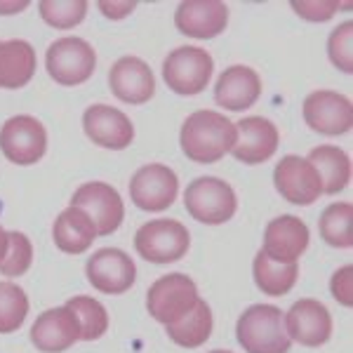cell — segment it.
<instances>
[{"label":"cell","instance_id":"obj_1","mask_svg":"<svg viewBox=\"0 0 353 353\" xmlns=\"http://www.w3.org/2000/svg\"><path fill=\"white\" fill-rule=\"evenodd\" d=\"M238 139V130L224 113L196 111L181 125V151L198 165H212L231 153Z\"/></svg>","mask_w":353,"mask_h":353},{"label":"cell","instance_id":"obj_2","mask_svg":"<svg viewBox=\"0 0 353 353\" xmlns=\"http://www.w3.org/2000/svg\"><path fill=\"white\" fill-rule=\"evenodd\" d=\"M238 344L245 353H290L285 316L273 304H254L238 318Z\"/></svg>","mask_w":353,"mask_h":353},{"label":"cell","instance_id":"obj_3","mask_svg":"<svg viewBox=\"0 0 353 353\" xmlns=\"http://www.w3.org/2000/svg\"><path fill=\"white\" fill-rule=\"evenodd\" d=\"M186 212L196 221L208 226L226 224L238 208L236 191L219 176H198L184 191Z\"/></svg>","mask_w":353,"mask_h":353},{"label":"cell","instance_id":"obj_4","mask_svg":"<svg viewBox=\"0 0 353 353\" xmlns=\"http://www.w3.org/2000/svg\"><path fill=\"white\" fill-rule=\"evenodd\" d=\"M191 248V233L176 219L146 221L134 236V250L151 264H172L184 259Z\"/></svg>","mask_w":353,"mask_h":353},{"label":"cell","instance_id":"obj_5","mask_svg":"<svg viewBox=\"0 0 353 353\" xmlns=\"http://www.w3.org/2000/svg\"><path fill=\"white\" fill-rule=\"evenodd\" d=\"M97 66V52L94 48L83 38L66 36L54 41L48 48L45 54V68L54 83L73 88L90 81Z\"/></svg>","mask_w":353,"mask_h":353},{"label":"cell","instance_id":"obj_6","mask_svg":"<svg viewBox=\"0 0 353 353\" xmlns=\"http://www.w3.org/2000/svg\"><path fill=\"white\" fill-rule=\"evenodd\" d=\"M214 71V61L210 52L201 48H176L163 61V78L168 88L176 94H198L208 88Z\"/></svg>","mask_w":353,"mask_h":353},{"label":"cell","instance_id":"obj_7","mask_svg":"<svg viewBox=\"0 0 353 353\" xmlns=\"http://www.w3.org/2000/svg\"><path fill=\"white\" fill-rule=\"evenodd\" d=\"M198 297V288L184 273H170V276L158 278L146 292V309L158 323L170 325L176 323L181 316H186Z\"/></svg>","mask_w":353,"mask_h":353},{"label":"cell","instance_id":"obj_8","mask_svg":"<svg viewBox=\"0 0 353 353\" xmlns=\"http://www.w3.org/2000/svg\"><path fill=\"white\" fill-rule=\"evenodd\" d=\"M0 151L14 165H36L48 151V132L33 116H12L0 128Z\"/></svg>","mask_w":353,"mask_h":353},{"label":"cell","instance_id":"obj_9","mask_svg":"<svg viewBox=\"0 0 353 353\" xmlns=\"http://www.w3.org/2000/svg\"><path fill=\"white\" fill-rule=\"evenodd\" d=\"M176 193H179V179L174 170L161 163L144 165L130 179V198L137 208L146 212L168 210L176 201Z\"/></svg>","mask_w":353,"mask_h":353},{"label":"cell","instance_id":"obj_10","mask_svg":"<svg viewBox=\"0 0 353 353\" xmlns=\"http://www.w3.org/2000/svg\"><path fill=\"white\" fill-rule=\"evenodd\" d=\"M88 281L101 294H125L137 281V266L128 252L118 248L97 250L85 266Z\"/></svg>","mask_w":353,"mask_h":353},{"label":"cell","instance_id":"obj_11","mask_svg":"<svg viewBox=\"0 0 353 353\" xmlns=\"http://www.w3.org/2000/svg\"><path fill=\"white\" fill-rule=\"evenodd\" d=\"M71 205L90 214V219H92L97 229V236H111L123 224L125 208L121 193L113 189L111 184H104V181L83 184L81 189L73 193Z\"/></svg>","mask_w":353,"mask_h":353},{"label":"cell","instance_id":"obj_12","mask_svg":"<svg viewBox=\"0 0 353 353\" xmlns=\"http://www.w3.org/2000/svg\"><path fill=\"white\" fill-rule=\"evenodd\" d=\"M304 121L321 134H346L353 128V106L351 99L332 90H316L304 99Z\"/></svg>","mask_w":353,"mask_h":353},{"label":"cell","instance_id":"obj_13","mask_svg":"<svg viewBox=\"0 0 353 353\" xmlns=\"http://www.w3.org/2000/svg\"><path fill=\"white\" fill-rule=\"evenodd\" d=\"M276 191L292 205H313L323 196L321 176L306 158L285 156L273 172Z\"/></svg>","mask_w":353,"mask_h":353},{"label":"cell","instance_id":"obj_14","mask_svg":"<svg viewBox=\"0 0 353 353\" xmlns=\"http://www.w3.org/2000/svg\"><path fill=\"white\" fill-rule=\"evenodd\" d=\"M285 332L290 341L301 346H323L332 334V316L318 299H299L285 313Z\"/></svg>","mask_w":353,"mask_h":353},{"label":"cell","instance_id":"obj_15","mask_svg":"<svg viewBox=\"0 0 353 353\" xmlns=\"http://www.w3.org/2000/svg\"><path fill=\"white\" fill-rule=\"evenodd\" d=\"M85 134L101 149L123 151L132 144L134 125L123 111L113 109L109 104H94L83 113Z\"/></svg>","mask_w":353,"mask_h":353},{"label":"cell","instance_id":"obj_16","mask_svg":"<svg viewBox=\"0 0 353 353\" xmlns=\"http://www.w3.org/2000/svg\"><path fill=\"white\" fill-rule=\"evenodd\" d=\"M309 241V226L294 214H283V217L269 221V226H266L261 252L278 264H292L306 252Z\"/></svg>","mask_w":353,"mask_h":353},{"label":"cell","instance_id":"obj_17","mask_svg":"<svg viewBox=\"0 0 353 353\" xmlns=\"http://www.w3.org/2000/svg\"><path fill=\"white\" fill-rule=\"evenodd\" d=\"M236 130L238 139L231 149L236 161L245 165H261L278 151L281 134H278V128L269 118L248 116L236 123Z\"/></svg>","mask_w":353,"mask_h":353},{"label":"cell","instance_id":"obj_18","mask_svg":"<svg viewBox=\"0 0 353 353\" xmlns=\"http://www.w3.org/2000/svg\"><path fill=\"white\" fill-rule=\"evenodd\" d=\"M229 24V8L219 0H186L176 8L174 26L179 33L198 41H210L224 33Z\"/></svg>","mask_w":353,"mask_h":353},{"label":"cell","instance_id":"obj_19","mask_svg":"<svg viewBox=\"0 0 353 353\" xmlns=\"http://www.w3.org/2000/svg\"><path fill=\"white\" fill-rule=\"evenodd\" d=\"M78 339H81V325L68 306L48 309L36 318L31 327L33 346L43 353H61L71 349Z\"/></svg>","mask_w":353,"mask_h":353},{"label":"cell","instance_id":"obj_20","mask_svg":"<svg viewBox=\"0 0 353 353\" xmlns=\"http://www.w3.org/2000/svg\"><path fill=\"white\" fill-rule=\"evenodd\" d=\"M111 92L125 104H146L156 94V78L151 66L139 57H123L109 71Z\"/></svg>","mask_w":353,"mask_h":353},{"label":"cell","instance_id":"obj_21","mask_svg":"<svg viewBox=\"0 0 353 353\" xmlns=\"http://www.w3.org/2000/svg\"><path fill=\"white\" fill-rule=\"evenodd\" d=\"M261 94V78L250 66H229L214 88V101L226 111H245L257 104Z\"/></svg>","mask_w":353,"mask_h":353},{"label":"cell","instance_id":"obj_22","mask_svg":"<svg viewBox=\"0 0 353 353\" xmlns=\"http://www.w3.org/2000/svg\"><path fill=\"white\" fill-rule=\"evenodd\" d=\"M54 245L66 254H83L94 243L97 229L90 219V214L81 208H66L59 212L54 226H52Z\"/></svg>","mask_w":353,"mask_h":353},{"label":"cell","instance_id":"obj_23","mask_svg":"<svg viewBox=\"0 0 353 353\" xmlns=\"http://www.w3.org/2000/svg\"><path fill=\"white\" fill-rule=\"evenodd\" d=\"M36 73V50L26 41L0 43V88L19 90Z\"/></svg>","mask_w":353,"mask_h":353},{"label":"cell","instance_id":"obj_24","mask_svg":"<svg viewBox=\"0 0 353 353\" xmlns=\"http://www.w3.org/2000/svg\"><path fill=\"white\" fill-rule=\"evenodd\" d=\"M313 170L321 176V184H323V193H334L344 191L351 181V158L346 156V151H341L339 146L332 144H323L316 146L309 158H306Z\"/></svg>","mask_w":353,"mask_h":353},{"label":"cell","instance_id":"obj_25","mask_svg":"<svg viewBox=\"0 0 353 353\" xmlns=\"http://www.w3.org/2000/svg\"><path fill=\"white\" fill-rule=\"evenodd\" d=\"M170 339L174 341L176 346H184V349H198L212 334V311H210L208 301L198 299L196 306L181 316L176 323H170L165 325Z\"/></svg>","mask_w":353,"mask_h":353},{"label":"cell","instance_id":"obj_26","mask_svg":"<svg viewBox=\"0 0 353 353\" xmlns=\"http://www.w3.org/2000/svg\"><path fill=\"white\" fill-rule=\"evenodd\" d=\"M252 276L254 283L266 297H283L290 290L294 288L299 276V264L292 261V264H278L266 257L264 252H257V257L252 261Z\"/></svg>","mask_w":353,"mask_h":353},{"label":"cell","instance_id":"obj_27","mask_svg":"<svg viewBox=\"0 0 353 353\" xmlns=\"http://www.w3.org/2000/svg\"><path fill=\"white\" fill-rule=\"evenodd\" d=\"M321 238L332 248L349 250L353 248V205L351 203H332L323 210L318 221Z\"/></svg>","mask_w":353,"mask_h":353},{"label":"cell","instance_id":"obj_28","mask_svg":"<svg viewBox=\"0 0 353 353\" xmlns=\"http://www.w3.org/2000/svg\"><path fill=\"white\" fill-rule=\"evenodd\" d=\"M66 306L73 311V316L78 318L83 341H97L104 337L106 330H109V313H106L101 301L85 297V294H78V297L68 299Z\"/></svg>","mask_w":353,"mask_h":353},{"label":"cell","instance_id":"obj_29","mask_svg":"<svg viewBox=\"0 0 353 353\" xmlns=\"http://www.w3.org/2000/svg\"><path fill=\"white\" fill-rule=\"evenodd\" d=\"M28 316V297L17 283H0V334L17 332Z\"/></svg>","mask_w":353,"mask_h":353},{"label":"cell","instance_id":"obj_30","mask_svg":"<svg viewBox=\"0 0 353 353\" xmlns=\"http://www.w3.org/2000/svg\"><path fill=\"white\" fill-rule=\"evenodd\" d=\"M38 8H41L45 24L59 28V31H68V28L78 26L88 14L85 0H43Z\"/></svg>","mask_w":353,"mask_h":353},{"label":"cell","instance_id":"obj_31","mask_svg":"<svg viewBox=\"0 0 353 353\" xmlns=\"http://www.w3.org/2000/svg\"><path fill=\"white\" fill-rule=\"evenodd\" d=\"M8 254L0 261V276L5 278H17L24 276V273L31 269L33 261V245L26 238V233L21 231H10L8 233Z\"/></svg>","mask_w":353,"mask_h":353},{"label":"cell","instance_id":"obj_32","mask_svg":"<svg viewBox=\"0 0 353 353\" xmlns=\"http://www.w3.org/2000/svg\"><path fill=\"white\" fill-rule=\"evenodd\" d=\"M327 54L341 73H353V21H344L330 33Z\"/></svg>","mask_w":353,"mask_h":353},{"label":"cell","instance_id":"obj_33","mask_svg":"<svg viewBox=\"0 0 353 353\" xmlns=\"http://www.w3.org/2000/svg\"><path fill=\"white\" fill-rule=\"evenodd\" d=\"M339 8L341 5L334 3V0H304V3H297V0H294L292 3L294 12H297L299 17H304V19H309V21L332 19Z\"/></svg>","mask_w":353,"mask_h":353},{"label":"cell","instance_id":"obj_34","mask_svg":"<svg viewBox=\"0 0 353 353\" xmlns=\"http://www.w3.org/2000/svg\"><path fill=\"white\" fill-rule=\"evenodd\" d=\"M330 292L341 306H353V266L346 264L334 271L330 281Z\"/></svg>","mask_w":353,"mask_h":353},{"label":"cell","instance_id":"obj_35","mask_svg":"<svg viewBox=\"0 0 353 353\" xmlns=\"http://www.w3.org/2000/svg\"><path fill=\"white\" fill-rule=\"evenodd\" d=\"M137 8V3H130V0H125V3H109V0H101L99 3V10L104 12V17H109V19H125L128 14H132Z\"/></svg>","mask_w":353,"mask_h":353},{"label":"cell","instance_id":"obj_36","mask_svg":"<svg viewBox=\"0 0 353 353\" xmlns=\"http://www.w3.org/2000/svg\"><path fill=\"white\" fill-rule=\"evenodd\" d=\"M28 8V0H0V14H17Z\"/></svg>","mask_w":353,"mask_h":353},{"label":"cell","instance_id":"obj_37","mask_svg":"<svg viewBox=\"0 0 353 353\" xmlns=\"http://www.w3.org/2000/svg\"><path fill=\"white\" fill-rule=\"evenodd\" d=\"M8 245H10V241H8V231L0 226V261L5 259V254H8Z\"/></svg>","mask_w":353,"mask_h":353},{"label":"cell","instance_id":"obj_38","mask_svg":"<svg viewBox=\"0 0 353 353\" xmlns=\"http://www.w3.org/2000/svg\"><path fill=\"white\" fill-rule=\"evenodd\" d=\"M212 353H231V351H212Z\"/></svg>","mask_w":353,"mask_h":353}]
</instances>
